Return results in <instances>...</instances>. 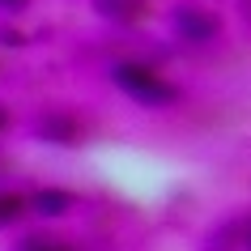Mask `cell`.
Masks as SVG:
<instances>
[{
	"instance_id": "5",
	"label": "cell",
	"mask_w": 251,
	"mask_h": 251,
	"mask_svg": "<svg viewBox=\"0 0 251 251\" xmlns=\"http://www.w3.org/2000/svg\"><path fill=\"white\" fill-rule=\"evenodd\" d=\"M22 213H26V196H22V192H0V226L17 222Z\"/></svg>"
},
{
	"instance_id": "6",
	"label": "cell",
	"mask_w": 251,
	"mask_h": 251,
	"mask_svg": "<svg viewBox=\"0 0 251 251\" xmlns=\"http://www.w3.org/2000/svg\"><path fill=\"white\" fill-rule=\"evenodd\" d=\"M22 251H73V247L55 243V238H26V243H22Z\"/></svg>"
},
{
	"instance_id": "7",
	"label": "cell",
	"mask_w": 251,
	"mask_h": 251,
	"mask_svg": "<svg viewBox=\"0 0 251 251\" xmlns=\"http://www.w3.org/2000/svg\"><path fill=\"white\" fill-rule=\"evenodd\" d=\"M26 4H30V0H0V9H9V13H22Z\"/></svg>"
},
{
	"instance_id": "8",
	"label": "cell",
	"mask_w": 251,
	"mask_h": 251,
	"mask_svg": "<svg viewBox=\"0 0 251 251\" xmlns=\"http://www.w3.org/2000/svg\"><path fill=\"white\" fill-rule=\"evenodd\" d=\"M4 128H9V111L0 106V132H4Z\"/></svg>"
},
{
	"instance_id": "4",
	"label": "cell",
	"mask_w": 251,
	"mask_h": 251,
	"mask_svg": "<svg viewBox=\"0 0 251 251\" xmlns=\"http://www.w3.org/2000/svg\"><path fill=\"white\" fill-rule=\"evenodd\" d=\"M26 209H34V213H43V217H60V213H68L73 209V196L68 192H34V196L26 200Z\"/></svg>"
},
{
	"instance_id": "9",
	"label": "cell",
	"mask_w": 251,
	"mask_h": 251,
	"mask_svg": "<svg viewBox=\"0 0 251 251\" xmlns=\"http://www.w3.org/2000/svg\"><path fill=\"white\" fill-rule=\"evenodd\" d=\"M243 243H247V251H251V222H247V234H243Z\"/></svg>"
},
{
	"instance_id": "1",
	"label": "cell",
	"mask_w": 251,
	"mask_h": 251,
	"mask_svg": "<svg viewBox=\"0 0 251 251\" xmlns=\"http://www.w3.org/2000/svg\"><path fill=\"white\" fill-rule=\"evenodd\" d=\"M111 81L141 106H171V102H179V85H171L158 68L141 64V60H119V64L111 68Z\"/></svg>"
},
{
	"instance_id": "2",
	"label": "cell",
	"mask_w": 251,
	"mask_h": 251,
	"mask_svg": "<svg viewBox=\"0 0 251 251\" xmlns=\"http://www.w3.org/2000/svg\"><path fill=\"white\" fill-rule=\"evenodd\" d=\"M175 26H179V34H187L192 43H209L213 34H217V17H213V13H200V9H179Z\"/></svg>"
},
{
	"instance_id": "3",
	"label": "cell",
	"mask_w": 251,
	"mask_h": 251,
	"mask_svg": "<svg viewBox=\"0 0 251 251\" xmlns=\"http://www.w3.org/2000/svg\"><path fill=\"white\" fill-rule=\"evenodd\" d=\"M43 136L55 141V145H77L81 141V124L73 115H64V111H51V115L43 119Z\"/></svg>"
}]
</instances>
